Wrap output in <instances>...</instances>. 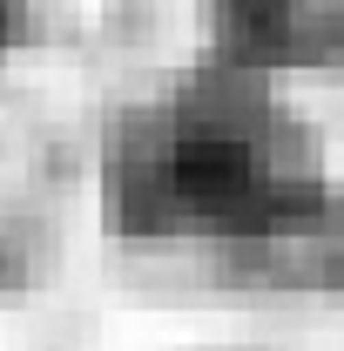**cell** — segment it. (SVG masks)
<instances>
[{
    "mask_svg": "<svg viewBox=\"0 0 344 351\" xmlns=\"http://www.w3.org/2000/svg\"><path fill=\"white\" fill-rule=\"evenodd\" d=\"M156 203H169L175 223H236L270 217V176H263V149L230 122H203L162 142L156 162Z\"/></svg>",
    "mask_w": 344,
    "mask_h": 351,
    "instance_id": "1",
    "label": "cell"
},
{
    "mask_svg": "<svg viewBox=\"0 0 344 351\" xmlns=\"http://www.w3.org/2000/svg\"><path fill=\"white\" fill-rule=\"evenodd\" d=\"M7 7H14V0H0V34H7Z\"/></svg>",
    "mask_w": 344,
    "mask_h": 351,
    "instance_id": "2",
    "label": "cell"
}]
</instances>
